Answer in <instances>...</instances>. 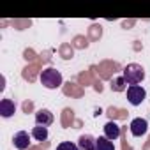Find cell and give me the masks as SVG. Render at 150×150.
Masks as SVG:
<instances>
[{
  "instance_id": "obj_12",
  "label": "cell",
  "mask_w": 150,
  "mask_h": 150,
  "mask_svg": "<svg viewBox=\"0 0 150 150\" xmlns=\"http://www.w3.org/2000/svg\"><path fill=\"white\" fill-rule=\"evenodd\" d=\"M125 80H124V76H120V78H115L113 81H111V90H115V92H124L125 90Z\"/></svg>"
},
{
  "instance_id": "obj_2",
  "label": "cell",
  "mask_w": 150,
  "mask_h": 150,
  "mask_svg": "<svg viewBox=\"0 0 150 150\" xmlns=\"http://www.w3.org/2000/svg\"><path fill=\"white\" fill-rule=\"evenodd\" d=\"M122 76H124V80H125V83L129 87L131 85H139L145 80V69L139 64H127L124 67Z\"/></svg>"
},
{
  "instance_id": "obj_1",
  "label": "cell",
  "mask_w": 150,
  "mask_h": 150,
  "mask_svg": "<svg viewBox=\"0 0 150 150\" xmlns=\"http://www.w3.org/2000/svg\"><path fill=\"white\" fill-rule=\"evenodd\" d=\"M39 80H41V83H42L46 88H50V90L60 88V85H62V81H64L60 71H57L55 67H46V69L41 72Z\"/></svg>"
},
{
  "instance_id": "obj_11",
  "label": "cell",
  "mask_w": 150,
  "mask_h": 150,
  "mask_svg": "<svg viewBox=\"0 0 150 150\" xmlns=\"http://www.w3.org/2000/svg\"><path fill=\"white\" fill-rule=\"evenodd\" d=\"M96 150H115V145L106 136H99L97 138V143H96Z\"/></svg>"
},
{
  "instance_id": "obj_7",
  "label": "cell",
  "mask_w": 150,
  "mask_h": 150,
  "mask_svg": "<svg viewBox=\"0 0 150 150\" xmlns=\"http://www.w3.org/2000/svg\"><path fill=\"white\" fill-rule=\"evenodd\" d=\"M16 113V103L11 99H2L0 101V115L4 118H11Z\"/></svg>"
},
{
  "instance_id": "obj_6",
  "label": "cell",
  "mask_w": 150,
  "mask_h": 150,
  "mask_svg": "<svg viewBox=\"0 0 150 150\" xmlns=\"http://www.w3.org/2000/svg\"><path fill=\"white\" fill-rule=\"evenodd\" d=\"M146 131H148V124H146L145 118H134V120L131 122V134H132V136L139 138V136H143Z\"/></svg>"
},
{
  "instance_id": "obj_5",
  "label": "cell",
  "mask_w": 150,
  "mask_h": 150,
  "mask_svg": "<svg viewBox=\"0 0 150 150\" xmlns=\"http://www.w3.org/2000/svg\"><path fill=\"white\" fill-rule=\"evenodd\" d=\"M53 122H55V117H53V113H51L50 110L42 108V110H39V111L35 113V124H37V125L48 127V125H51Z\"/></svg>"
},
{
  "instance_id": "obj_13",
  "label": "cell",
  "mask_w": 150,
  "mask_h": 150,
  "mask_svg": "<svg viewBox=\"0 0 150 150\" xmlns=\"http://www.w3.org/2000/svg\"><path fill=\"white\" fill-rule=\"evenodd\" d=\"M57 150H80V146L74 145L72 141H62L57 145Z\"/></svg>"
},
{
  "instance_id": "obj_10",
  "label": "cell",
  "mask_w": 150,
  "mask_h": 150,
  "mask_svg": "<svg viewBox=\"0 0 150 150\" xmlns=\"http://www.w3.org/2000/svg\"><path fill=\"white\" fill-rule=\"evenodd\" d=\"M32 138L37 139V141H46L48 139V127L44 125H35L32 129Z\"/></svg>"
},
{
  "instance_id": "obj_4",
  "label": "cell",
  "mask_w": 150,
  "mask_h": 150,
  "mask_svg": "<svg viewBox=\"0 0 150 150\" xmlns=\"http://www.w3.org/2000/svg\"><path fill=\"white\" fill-rule=\"evenodd\" d=\"M13 143H14V146L18 148V150H27L28 146H30V134L27 132V131H20V132H16L14 134V138H13Z\"/></svg>"
},
{
  "instance_id": "obj_3",
  "label": "cell",
  "mask_w": 150,
  "mask_h": 150,
  "mask_svg": "<svg viewBox=\"0 0 150 150\" xmlns=\"http://www.w3.org/2000/svg\"><path fill=\"white\" fill-rule=\"evenodd\" d=\"M146 99V90L141 85H131L127 87V101L132 106H139Z\"/></svg>"
},
{
  "instance_id": "obj_9",
  "label": "cell",
  "mask_w": 150,
  "mask_h": 150,
  "mask_svg": "<svg viewBox=\"0 0 150 150\" xmlns=\"http://www.w3.org/2000/svg\"><path fill=\"white\" fill-rule=\"evenodd\" d=\"M104 136H106L108 139L115 141V139L120 136V125H118L117 122H108V124L104 125Z\"/></svg>"
},
{
  "instance_id": "obj_8",
  "label": "cell",
  "mask_w": 150,
  "mask_h": 150,
  "mask_svg": "<svg viewBox=\"0 0 150 150\" xmlns=\"http://www.w3.org/2000/svg\"><path fill=\"white\" fill-rule=\"evenodd\" d=\"M96 143H97V138H94L90 134H81L78 139L80 150H96Z\"/></svg>"
}]
</instances>
